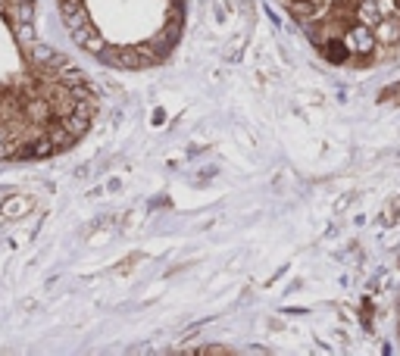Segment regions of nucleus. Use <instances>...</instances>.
<instances>
[{
	"instance_id": "1",
	"label": "nucleus",
	"mask_w": 400,
	"mask_h": 356,
	"mask_svg": "<svg viewBox=\"0 0 400 356\" xmlns=\"http://www.w3.org/2000/svg\"><path fill=\"white\" fill-rule=\"evenodd\" d=\"M341 38L347 41V47H350V57L353 59H372L375 54H379V38H375L372 25H366V22H350V25L341 32Z\"/></svg>"
},
{
	"instance_id": "2",
	"label": "nucleus",
	"mask_w": 400,
	"mask_h": 356,
	"mask_svg": "<svg viewBox=\"0 0 400 356\" xmlns=\"http://www.w3.org/2000/svg\"><path fill=\"white\" fill-rule=\"evenodd\" d=\"M103 57L110 66H119V69H147L150 66V59L138 47H110L103 50Z\"/></svg>"
},
{
	"instance_id": "3",
	"label": "nucleus",
	"mask_w": 400,
	"mask_h": 356,
	"mask_svg": "<svg viewBox=\"0 0 400 356\" xmlns=\"http://www.w3.org/2000/svg\"><path fill=\"white\" fill-rule=\"evenodd\" d=\"M372 32H375V38H379L382 50H388V54L400 50V13H388Z\"/></svg>"
},
{
	"instance_id": "4",
	"label": "nucleus",
	"mask_w": 400,
	"mask_h": 356,
	"mask_svg": "<svg viewBox=\"0 0 400 356\" xmlns=\"http://www.w3.org/2000/svg\"><path fill=\"white\" fill-rule=\"evenodd\" d=\"M22 110H25L28 122H38V125H47L50 116H57L54 101H50V97H28V101L22 103Z\"/></svg>"
},
{
	"instance_id": "5",
	"label": "nucleus",
	"mask_w": 400,
	"mask_h": 356,
	"mask_svg": "<svg viewBox=\"0 0 400 356\" xmlns=\"http://www.w3.org/2000/svg\"><path fill=\"white\" fill-rule=\"evenodd\" d=\"M32 213V197L28 194H6L4 200H0V216L4 219H22Z\"/></svg>"
},
{
	"instance_id": "6",
	"label": "nucleus",
	"mask_w": 400,
	"mask_h": 356,
	"mask_svg": "<svg viewBox=\"0 0 400 356\" xmlns=\"http://www.w3.org/2000/svg\"><path fill=\"white\" fill-rule=\"evenodd\" d=\"M59 13H63V22H66V28H79V25H85V22H91L88 19V10L81 6V0H59Z\"/></svg>"
},
{
	"instance_id": "7",
	"label": "nucleus",
	"mask_w": 400,
	"mask_h": 356,
	"mask_svg": "<svg viewBox=\"0 0 400 356\" xmlns=\"http://www.w3.org/2000/svg\"><path fill=\"white\" fill-rule=\"evenodd\" d=\"M353 16L375 28V25H379V22L384 19V10H382L379 0H357V6H353Z\"/></svg>"
},
{
	"instance_id": "8",
	"label": "nucleus",
	"mask_w": 400,
	"mask_h": 356,
	"mask_svg": "<svg viewBox=\"0 0 400 356\" xmlns=\"http://www.w3.org/2000/svg\"><path fill=\"white\" fill-rule=\"evenodd\" d=\"M54 154H59V150H57V144L50 141L47 132L32 138V144H28V156H35V160H44V156H54Z\"/></svg>"
},
{
	"instance_id": "9",
	"label": "nucleus",
	"mask_w": 400,
	"mask_h": 356,
	"mask_svg": "<svg viewBox=\"0 0 400 356\" xmlns=\"http://www.w3.org/2000/svg\"><path fill=\"white\" fill-rule=\"evenodd\" d=\"M44 132L50 134V141L57 144V150H69L72 144L79 141V138H75V134H72V132H69V128H66L63 122H59V125H50V122H47V125H44Z\"/></svg>"
},
{
	"instance_id": "10",
	"label": "nucleus",
	"mask_w": 400,
	"mask_h": 356,
	"mask_svg": "<svg viewBox=\"0 0 400 356\" xmlns=\"http://www.w3.org/2000/svg\"><path fill=\"white\" fill-rule=\"evenodd\" d=\"M10 25H13V35H16V41L22 44V47H35L38 44V35H35V25L32 22H19V19H10Z\"/></svg>"
},
{
	"instance_id": "11",
	"label": "nucleus",
	"mask_w": 400,
	"mask_h": 356,
	"mask_svg": "<svg viewBox=\"0 0 400 356\" xmlns=\"http://www.w3.org/2000/svg\"><path fill=\"white\" fill-rule=\"evenodd\" d=\"M57 81L66 88H79V85H85V75L79 69H72V66H63V69H57Z\"/></svg>"
},
{
	"instance_id": "12",
	"label": "nucleus",
	"mask_w": 400,
	"mask_h": 356,
	"mask_svg": "<svg viewBox=\"0 0 400 356\" xmlns=\"http://www.w3.org/2000/svg\"><path fill=\"white\" fill-rule=\"evenodd\" d=\"M69 35H72V41H75V44H79V47H85V44H88V41H91V38L97 35V28L91 25V22H85V25H79V28H72V32H69Z\"/></svg>"
},
{
	"instance_id": "13",
	"label": "nucleus",
	"mask_w": 400,
	"mask_h": 356,
	"mask_svg": "<svg viewBox=\"0 0 400 356\" xmlns=\"http://www.w3.org/2000/svg\"><path fill=\"white\" fill-rule=\"evenodd\" d=\"M397 97H400V81H394V85H388V88H384V91H382V94H379V103H388V101H397Z\"/></svg>"
},
{
	"instance_id": "14",
	"label": "nucleus",
	"mask_w": 400,
	"mask_h": 356,
	"mask_svg": "<svg viewBox=\"0 0 400 356\" xmlns=\"http://www.w3.org/2000/svg\"><path fill=\"white\" fill-rule=\"evenodd\" d=\"M85 50H91V54H103V50H107V44H103V38H101V35H94L91 41L85 44Z\"/></svg>"
},
{
	"instance_id": "15",
	"label": "nucleus",
	"mask_w": 400,
	"mask_h": 356,
	"mask_svg": "<svg viewBox=\"0 0 400 356\" xmlns=\"http://www.w3.org/2000/svg\"><path fill=\"white\" fill-rule=\"evenodd\" d=\"M353 200H357V191H350V194H344V197H341V200H338V203H335V213H341V209H347V207H350V203H353Z\"/></svg>"
},
{
	"instance_id": "16",
	"label": "nucleus",
	"mask_w": 400,
	"mask_h": 356,
	"mask_svg": "<svg viewBox=\"0 0 400 356\" xmlns=\"http://www.w3.org/2000/svg\"><path fill=\"white\" fill-rule=\"evenodd\" d=\"M6 138H10V125L0 122V147H4V141H6Z\"/></svg>"
},
{
	"instance_id": "17",
	"label": "nucleus",
	"mask_w": 400,
	"mask_h": 356,
	"mask_svg": "<svg viewBox=\"0 0 400 356\" xmlns=\"http://www.w3.org/2000/svg\"><path fill=\"white\" fill-rule=\"evenodd\" d=\"M6 4H22V0H6Z\"/></svg>"
},
{
	"instance_id": "18",
	"label": "nucleus",
	"mask_w": 400,
	"mask_h": 356,
	"mask_svg": "<svg viewBox=\"0 0 400 356\" xmlns=\"http://www.w3.org/2000/svg\"><path fill=\"white\" fill-rule=\"evenodd\" d=\"M397 4H400V0H397Z\"/></svg>"
}]
</instances>
